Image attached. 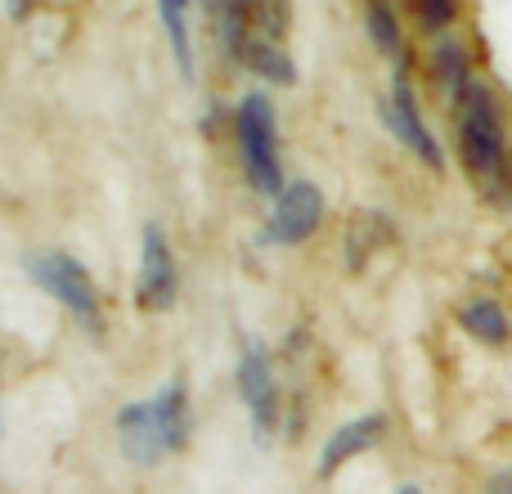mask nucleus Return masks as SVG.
<instances>
[{
  "label": "nucleus",
  "instance_id": "f257e3e1",
  "mask_svg": "<svg viewBox=\"0 0 512 494\" xmlns=\"http://www.w3.org/2000/svg\"><path fill=\"white\" fill-rule=\"evenodd\" d=\"M459 149L468 171L495 194L504 185L508 149H504V122H499V104L481 81H472L459 95Z\"/></svg>",
  "mask_w": 512,
  "mask_h": 494
},
{
  "label": "nucleus",
  "instance_id": "f03ea898",
  "mask_svg": "<svg viewBox=\"0 0 512 494\" xmlns=\"http://www.w3.org/2000/svg\"><path fill=\"white\" fill-rule=\"evenodd\" d=\"M239 149H243V167L248 180L261 189L265 198H279L283 189V162H279V126H274V108L265 95H248L239 104Z\"/></svg>",
  "mask_w": 512,
  "mask_h": 494
},
{
  "label": "nucleus",
  "instance_id": "7ed1b4c3",
  "mask_svg": "<svg viewBox=\"0 0 512 494\" xmlns=\"http://www.w3.org/2000/svg\"><path fill=\"white\" fill-rule=\"evenodd\" d=\"M27 274H32V279L41 283L59 306H68L72 315L81 319V328H90V333L104 328V315H99V292H95V283H90V270L77 261V256L36 252L32 261H27Z\"/></svg>",
  "mask_w": 512,
  "mask_h": 494
},
{
  "label": "nucleus",
  "instance_id": "20e7f679",
  "mask_svg": "<svg viewBox=\"0 0 512 494\" xmlns=\"http://www.w3.org/2000/svg\"><path fill=\"white\" fill-rule=\"evenodd\" d=\"M239 396L252 414V427L256 436H270L279 427V382H274V360L261 342H243V355H239Z\"/></svg>",
  "mask_w": 512,
  "mask_h": 494
},
{
  "label": "nucleus",
  "instance_id": "39448f33",
  "mask_svg": "<svg viewBox=\"0 0 512 494\" xmlns=\"http://www.w3.org/2000/svg\"><path fill=\"white\" fill-rule=\"evenodd\" d=\"M378 117H382V126H387V131L396 135V140L405 144L409 153H414V158H423L432 171L445 167L441 144H436V135L423 126V113H418V104H414V90H409L405 72H396V86H391V95L378 99Z\"/></svg>",
  "mask_w": 512,
  "mask_h": 494
},
{
  "label": "nucleus",
  "instance_id": "423d86ee",
  "mask_svg": "<svg viewBox=\"0 0 512 494\" xmlns=\"http://www.w3.org/2000/svg\"><path fill=\"white\" fill-rule=\"evenodd\" d=\"M319 221H324V194H319V185L292 180V185L274 198V212H270V221H265V243L297 247L319 230Z\"/></svg>",
  "mask_w": 512,
  "mask_h": 494
},
{
  "label": "nucleus",
  "instance_id": "0eeeda50",
  "mask_svg": "<svg viewBox=\"0 0 512 494\" xmlns=\"http://www.w3.org/2000/svg\"><path fill=\"white\" fill-rule=\"evenodd\" d=\"M180 288V274H176V256H171L167 239H162L158 225L144 230V256H140V279H135V301L144 310H171Z\"/></svg>",
  "mask_w": 512,
  "mask_h": 494
},
{
  "label": "nucleus",
  "instance_id": "6e6552de",
  "mask_svg": "<svg viewBox=\"0 0 512 494\" xmlns=\"http://www.w3.org/2000/svg\"><path fill=\"white\" fill-rule=\"evenodd\" d=\"M117 445H122V459L135 468H158L167 441H162L158 414H153V400H131L117 414Z\"/></svg>",
  "mask_w": 512,
  "mask_h": 494
},
{
  "label": "nucleus",
  "instance_id": "1a4fd4ad",
  "mask_svg": "<svg viewBox=\"0 0 512 494\" xmlns=\"http://www.w3.org/2000/svg\"><path fill=\"white\" fill-rule=\"evenodd\" d=\"M382 436H387V414H364V418H351L346 427H337L324 441V454H319V477H337V468L369 454Z\"/></svg>",
  "mask_w": 512,
  "mask_h": 494
},
{
  "label": "nucleus",
  "instance_id": "9d476101",
  "mask_svg": "<svg viewBox=\"0 0 512 494\" xmlns=\"http://www.w3.org/2000/svg\"><path fill=\"white\" fill-rule=\"evenodd\" d=\"M153 414H158L162 441H167V454H180L189 445V432H194V414H189V391L185 382H167V387L153 396Z\"/></svg>",
  "mask_w": 512,
  "mask_h": 494
},
{
  "label": "nucleus",
  "instance_id": "9b49d317",
  "mask_svg": "<svg viewBox=\"0 0 512 494\" xmlns=\"http://www.w3.org/2000/svg\"><path fill=\"white\" fill-rule=\"evenodd\" d=\"M239 63L248 72H256L261 81H274V86H292V81H297V68H292L288 50H283L279 41H265V36H252V41L243 45Z\"/></svg>",
  "mask_w": 512,
  "mask_h": 494
},
{
  "label": "nucleus",
  "instance_id": "f8f14e48",
  "mask_svg": "<svg viewBox=\"0 0 512 494\" xmlns=\"http://www.w3.org/2000/svg\"><path fill=\"white\" fill-rule=\"evenodd\" d=\"M459 324L468 328L477 342H486V346H504L508 337H512V319H508V310L499 306L495 297H477V301H468V306L459 310Z\"/></svg>",
  "mask_w": 512,
  "mask_h": 494
},
{
  "label": "nucleus",
  "instance_id": "ddd939ff",
  "mask_svg": "<svg viewBox=\"0 0 512 494\" xmlns=\"http://www.w3.org/2000/svg\"><path fill=\"white\" fill-rule=\"evenodd\" d=\"M256 5L261 0H216V14H221V36H225V50L239 59L243 45L252 41L248 27L256 23Z\"/></svg>",
  "mask_w": 512,
  "mask_h": 494
},
{
  "label": "nucleus",
  "instance_id": "4468645a",
  "mask_svg": "<svg viewBox=\"0 0 512 494\" xmlns=\"http://www.w3.org/2000/svg\"><path fill=\"white\" fill-rule=\"evenodd\" d=\"M189 0H158V14H162V27L171 36V50H176V63L189 81H194V45H189V18H185Z\"/></svg>",
  "mask_w": 512,
  "mask_h": 494
},
{
  "label": "nucleus",
  "instance_id": "2eb2a0df",
  "mask_svg": "<svg viewBox=\"0 0 512 494\" xmlns=\"http://www.w3.org/2000/svg\"><path fill=\"white\" fill-rule=\"evenodd\" d=\"M436 77H441V86L450 90L454 99L463 95V90L472 86V68H468V50L463 45H454V41H445V45H436Z\"/></svg>",
  "mask_w": 512,
  "mask_h": 494
},
{
  "label": "nucleus",
  "instance_id": "dca6fc26",
  "mask_svg": "<svg viewBox=\"0 0 512 494\" xmlns=\"http://www.w3.org/2000/svg\"><path fill=\"white\" fill-rule=\"evenodd\" d=\"M364 18H369V36H373V45H378L382 54H391L396 59L400 54V23H396V9L387 5V0H364Z\"/></svg>",
  "mask_w": 512,
  "mask_h": 494
},
{
  "label": "nucleus",
  "instance_id": "f3484780",
  "mask_svg": "<svg viewBox=\"0 0 512 494\" xmlns=\"http://www.w3.org/2000/svg\"><path fill=\"white\" fill-rule=\"evenodd\" d=\"M414 14L427 32H441L459 18V0H414Z\"/></svg>",
  "mask_w": 512,
  "mask_h": 494
},
{
  "label": "nucleus",
  "instance_id": "a211bd4d",
  "mask_svg": "<svg viewBox=\"0 0 512 494\" xmlns=\"http://www.w3.org/2000/svg\"><path fill=\"white\" fill-rule=\"evenodd\" d=\"M486 494H512V468L495 472V477H490V486H486Z\"/></svg>",
  "mask_w": 512,
  "mask_h": 494
},
{
  "label": "nucleus",
  "instance_id": "6ab92c4d",
  "mask_svg": "<svg viewBox=\"0 0 512 494\" xmlns=\"http://www.w3.org/2000/svg\"><path fill=\"white\" fill-rule=\"evenodd\" d=\"M5 5H9V14H14V18H23V14H27V5H32V0H5Z\"/></svg>",
  "mask_w": 512,
  "mask_h": 494
},
{
  "label": "nucleus",
  "instance_id": "aec40b11",
  "mask_svg": "<svg viewBox=\"0 0 512 494\" xmlns=\"http://www.w3.org/2000/svg\"><path fill=\"white\" fill-rule=\"evenodd\" d=\"M400 494H423V490H418V486H400Z\"/></svg>",
  "mask_w": 512,
  "mask_h": 494
},
{
  "label": "nucleus",
  "instance_id": "412c9836",
  "mask_svg": "<svg viewBox=\"0 0 512 494\" xmlns=\"http://www.w3.org/2000/svg\"><path fill=\"white\" fill-rule=\"evenodd\" d=\"M207 5H216V0H207Z\"/></svg>",
  "mask_w": 512,
  "mask_h": 494
}]
</instances>
